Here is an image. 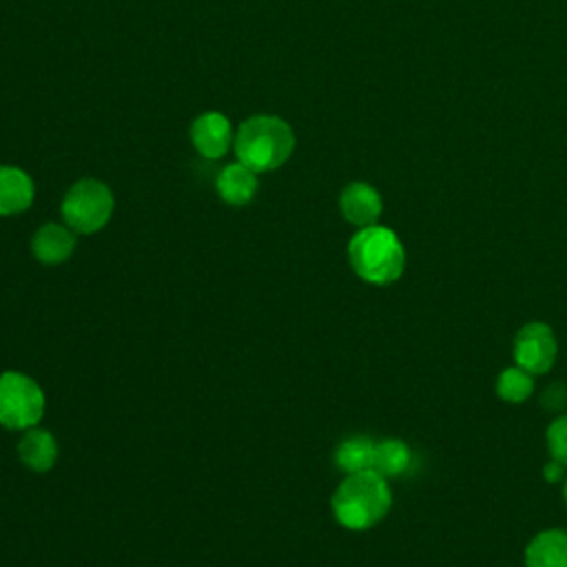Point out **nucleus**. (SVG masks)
I'll return each mask as SVG.
<instances>
[{
    "label": "nucleus",
    "mask_w": 567,
    "mask_h": 567,
    "mask_svg": "<svg viewBox=\"0 0 567 567\" xmlns=\"http://www.w3.org/2000/svg\"><path fill=\"white\" fill-rule=\"evenodd\" d=\"M543 476H545L547 483H560V481H565V476H567V465H563L560 461L551 458L549 463H545Z\"/></svg>",
    "instance_id": "18"
},
{
    "label": "nucleus",
    "mask_w": 567,
    "mask_h": 567,
    "mask_svg": "<svg viewBox=\"0 0 567 567\" xmlns=\"http://www.w3.org/2000/svg\"><path fill=\"white\" fill-rule=\"evenodd\" d=\"M534 392V374L520 365L505 368L496 379V394L505 403H525Z\"/></svg>",
    "instance_id": "16"
},
{
    "label": "nucleus",
    "mask_w": 567,
    "mask_h": 567,
    "mask_svg": "<svg viewBox=\"0 0 567 567\" xmlns=\"http://www.w3.org/2000/svg\"><path fill=\"white\" fill-rule=\"evenodd\" d=\"M392 505L388 478L374 470L346 474L332 494V514L337 523L352 532L374 527L385 518Z\"/></svg>",
    "instance_id": "1"
},
{
    "label": "nucleus",
    "mask_w": 567,
    "mask_h": 567,
    "mask_svg": "<svg viewBox=\"0 0 567 567\" xmlns=\"http://www.w3.org/2000/svg\"><path fill=\"white\" fill-rule=\"evenodd\" d=\"M563 498H565V505H567V476L563 481Z\"/></svg>",
    "instance_id": "19"
},
{
    "label": "nucleus",
    "mask_w": 567,
    "mask_h": 567,
    "mask_svg": "<svg viewBox=\"0 0 567 567\" xmlns=\"http://www.w3.org/2000/svg\"><path fill=\"white\" fill-rule=\"evenodd\" d=\"M190 140H193V146L197 148V153L208 157V159H217V157L226 155V151L235 142L233 140V126H230L228 117L217 113V111L202 113L193 122Z\"/></svg>",
    "instance_id": "7"
},
{
    "label": "nucleus",
    "mask_w": 567,
    "mask_h": 567,
    "mask_svg": "<svg viewBox=\"0 0 567 567\" xmlns=\"http://www.w3.org/2000/svg\"><path fill=\"white\" fill-rule=\"evenodd\" d=\"M525 567H567V529H543L525 547Z\"/></svg>",
    "instance_id": "10"
},
{
    "label": "nucleus",
    "mask_w": 567,
    "mask_h": 567,
    "mask_svg": "<svg viewBox=\"0 0 567 567\" xmlns=\"http://www.w3.org/2000/svg\"><path fill=\"white\" fill-rule=\"evenodd\" d=\"M545 439H547L549 456L556 458V461H560L563 465H567V414L556 416V419L547 425Z\"/></svg>",
    "instance_id": "17"
},
{
    "label": "nucleus",
    "mask_w": 567,
    "mask_h": 567,
    "mask_svg": "<svg viewBox=\"0 0 567 567\" xmlns=\"http://www.w3.org/2000/svg\"><path fill=\"white\" fill-rule=\"evenodd\" d=\"M348 261L359 279L374 286H388L405 270V248L394 230L372 224L352 235L348 244Z\"/></svg>",
    "instance_id": "2"
},
{
    "label": "nucleus",
    "mask_w": 567,
    "mask_h": 567,
    "mask_svg": "<svg viewBox=\"0 0 567 567\" xmlns=\"http://www.w3.org/2000/svg\"><path fill=\"white\" fill-rule=\"evenodd\" d=\"M339 208L346 221H350L352 226L365 228L377 224L383 210V202H381V195L370 184L352 182L343 188L339 197Z\"/></svg>",
    "instance_id": "8"
},
{
    "label": "nucleus",
    "mask_w": 567,
    "mask_h": 567,
    "mask_svg": "<svg viewBox=\"0 0 567 567\" xmlns=\"http://www.w3.org/2000/svg\"><path fill=\"white\" fill-rule=\"evenodd\" d=\"M31 177L16 166H0V215H18L33 202Z\"/></svg>",
    "instance_id": "12"
},
{
    "label": "nucleus",
    "mask_w": 567,
    "mask_h": 567,
    "mask_svg": "<svg viewBox=\"0 0 567 567\" xmlns=\"http://www.w3.org/2000/svg\"><path fill=\"white\" fill-rule=\"evenodd\" d=\"M44 408L47 401L38 381L16 370L0 374V425L7 430L35 427Z\"/></svg>",
    "instance_id": "5"
},
{
    "label": "nucleus",
    "mask_w": 567,
    "mask_h": 567,
    "mask_svg": "<svg viewBox=\"0 0 567 567\" xmlns=\"http://www.w3.org/2000/svg\"><path fill=\"white\" fill-rule=\"evenodd\" d=\"M20 461L33 472H49L58 461V441L49 430L29 427L18 443Z\"/></svg>",
    "instance_id": "11"
},
{
    "label": "nucleus",
    "mask_w": 567,
    "mask_h": 567,
    "mask_svg": "<svg viewBox=\"0 0 567 567\" xmlns=\"http://www.w3.org/2000/svg\"><path fill=\"white\" fill-rule=\"evenodd\" d=\"M233 144L241 164L255 173H266L281 166L290 157L295 135L281 117L252 115L239 126Z\"/></svg>",
    "instance_id": "3"
},
{
    "label": "nucleus",
    "mask_w": 567,
    "mask_h": 567,
    "mask_svg": "<svg viewBox=\"0 0 567 567\" xmlns=\"http://www.w3.org/2000/svg\"><path fill=\"white\" fill-rule=\"evenodd\" d=\"M410 461H412V452H410L408 443H403L401 439L377 441L372 470L377 474H381L383 478L401 476L410 467Z\"/></svg>",
    "instance_id": "15"
},
{
    "label": "nucleus",
    "mask_w": 567,
    "mask_h": 567,
    "mask_svg": "<svg viewBox=\"0 0 567 567\" xmlns=\"http://www.w3.org/2000/svg\"><path fill=\"white\" fill-rule=\"evenodd\" d=\"M374 445L377 441H372L370 436H350L346 441H341L334 450V463L343 474H354V472H363V470H372V461H374Z\"/></svg>",
    "instance_id": "14"
},
{
    "label": "nucleus",
    "mask_w": 567,
    "mask_h": 567,
    "mask_svg": "<svg viewBox=\"0 0 567 567\" xmlns=\"http://www.w3.org/2000/svg\"><path fill=\"white\" fill-rule=\"evenodd\" d=\"M111 215L113 195L109 186L91 177L75 182L62 199L64 224L80 235L97 233L109 224Z\"/></svg>",
    "instance_id": "4"
},
{
    "label": "nucleus",
    "mask_w": 567,
    "mask_h": 567,
    "mask_svg": "<svg viewBox=\"0 0 567 567\" xmlns=\"http://www.w3.org/2000/svg\"><path fill=\"white\" fill-rule=\"evenodd\" d=\"M31 248L40 264H62L75 250V230H71L66 224H44L35 230Z\"/></svg>",
    "instance_id": "9"
},
{
    "label": "nucleus",
    "mask_w": 567,
    "mask_h": 567,
    "mask_svg": "<svg viewBox=\"0 0 567 567\" xmlns=\"http://www.w3.org/2000/svg\"><path fill=\"white\" fill-rule=\"evenodd\" d=\"M514 361L529 374H545L554 368L558 341L554 330L543 321H529L514 337Z\"/></svg>",
    "instance_id": "6"
},
{
    "label": "nucleus",
    "mask_w": 567,
    "mask_h": 567,
    "mask_svg": "<svg viewBox=\"0 0 567 567\" xmlns=\"http://www.w3.org/2000/svg\"><path fill=\"white\" fill-rule=\"evenodd\" d=\"M217 193L233 206L248 204L257 193V173L241 162L228 164L217 175Z\"/></svg>",
    "instance_id": "13"
}]
</instances>
